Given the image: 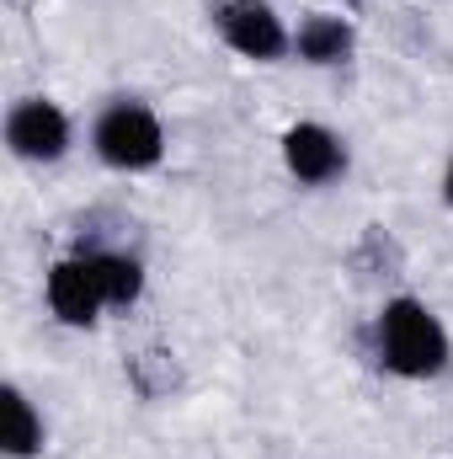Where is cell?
Returning a JSON list of instances; mask_svg holds the SVG:
<instances>
[{"mask_svg":"<svg viewBox=\"0 0 453 459\" xmlns=\"http://www.w3.org/2000/svg\"><path fill=\"white\" fill-rule=\"evenodd\" d=\"M379 358L400 379H438L453 358L449 326L438 321V310L427 299L395 294L379 310Z\"/></svg>","mask_w":453,"mask_h":459,"instance_id":"6da1fadb","label":"cell"},{"mask_svg":"<svg viewBox=\"0 0 453 459\" xmlns=\"http://www.w3.org/2000/svg\"><path fill=\"white\" fill-rule=\"evenodd\" d=\"M91 150L113 171H150L166 160V128H160L155 108H144L139 97H117L102 108L97 128H91Z\"/></svg>","mask_w":453,"mask_h":459,"instance_id":"7a4b0ae2","label":"cell"},{"mask_svg":"<svg viewBox=\"0 0 453 459\" xmlns=\"http://www.w3.org/2000/svg\"><path fill=\"white\" fill-rule=\"evenodd\" d=\"M70 139H75V128H70V113H64L59 102H48V97H21V102H11V113H5V150H11L16 160H27V166H54V160L70 155Z\"/></svg>","mask_w":453,"mask_h":459,"instance_id":"3957f363","label":"cell"},{"mask_svg":"<svg viewBox=\"0 0 453 459\" xmlns=\"http://www.w3.org/2000/svg\"><path fill=\"white\" fill-rule=\"evenodd\" d=\"M214 27L240 59H256V65H278L294 48V32L283 27V16L267 0H225L214 11Z\"/></svg>","mask_w":453,"mask_h":459,"instance_id":"277c9868","label":"cell"},{"mask_svg":"<svg viewBox=\"0 0 453 459\" xmlns=\"http://www.w3.org/2000/svg\"><path fill=\"white\" fill-rule=\"evenodd\" d=\"M48 310L64 321V326H97V316L107 310V294H102V278H97V262L91 251H75V256H59L48 267Z\"/></svg>","mask_w":453,"mask_h":459,"instance_id":"5b68a950","label":"cell"},{"mask_svg":"<svg viewBox=\"0 0 453 459\" xmlns=\"http://www.w3.org/2000/svg\"><path fill=\"white\" fill-rule=\"evenodd\" d=\"M283 166L299 187H331L346 177V139L326 123H294L283 128Z\"/></svg>","mask_w":453,"mask_h":459,"instance_id":"8992f818","label":"cell"},{"mask_svg":"<svg viewBox=\"0 0 453 459\" xmlns=\"http://www.w3.org/2000/svg\"><path fill=\"white\" fill-rule=\"evenodd\" d=\"M352 48H357V32H352L346 16H304L299 32H294V54H299L304 65H315V70L346 65Z\"/></svg>","mask_w":453,"mask_h":459,"instance_id":"52a82bcc","label":"cell"},{"mask_svg":"<svg viewBox=\"0 0 453 459\" xmlns=\"http://www.w3.org/2000/svg\"><path fill=\"white\" fill-rule=\"evenodd\" d=\"M0 449H5V459H38L43 455V417H38V406L27 401L21 385H5L0 390Z\"/></svg>","mask_w":453,"mask_h":459,"instance_id":"ba28073f","label":"cell"},{"mask_svg":"<svg viewBox=\"0 0 453 459\" xmlns=\"http://www.w3.org/2000/svg\"><path fill=\"white\" fill-rule=\"evenodd\" d=\"M91 262H97V278H102L107 305L128 310L144 294V262L139 256H128V251H91Z\"/></svg>","mask_w":453,"mask_h":459,"instance_id":"9c48e42d","label":"cell"},{"mask_svg":"<svg viewBox=\"0 0 453 459\" xmlns=\"http://www.w3.org/2000/svg\"><path fill=\"white\" fill-rule=\"evenodd\" d=\"M443 204H449V209H453V160H449V166H443Z\"/></svg>","mask_w":453,"mask_h":459,"instance_id":"30bf717a","label":"cell"}]
</instances>
